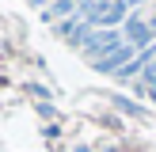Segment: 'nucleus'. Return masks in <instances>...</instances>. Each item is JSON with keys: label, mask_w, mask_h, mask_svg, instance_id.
<instances>
[{"label": "nucleus", "mask_w": 156, "mask_h": 152, "mask_svg": "<svg viewBox=\"0 0 156 152\" xmlns=\"http://www.w3.org/2000/svg\"><path fill=\"white\" fill-rule=\"evenodd\" d=\"M76 8H80V0H53V4H46L42 19H69V15H76Z\"/></svg>", "instance_id": "nucleus-2"}, {"label": "nucleus", "mask_w": 156, "mask_h": 152, "mask_svg": "<svg viewBox=\"0 0 156 152\" xmlns=\"http://www.w3.org/2000/svg\"><path fill=\"white\" fill-rule=\"evenodd\" d=\"M137 57V50H133V46H118V50H114V53H107V57H99V61H91V65H95L99 68V72H111V76H118L122 72V68H126L129 65V61H133Z\"/></svg>", "instance_id": "nucleus-1"}, {"label": "nucleus", "mask_w": 156, "mask_h": 152, "mask_svg": "<svg viewBox=\"0 0 156 152\" xmlns=\"http://www.w3.org/2000/svg\"><path fill=\"white\" fill-rule=\"evenodd\" d=\"M149 95H152V99H156V91H149Z\"/></svg>", "instance_id": "nucleus-3"}]
</instances>
